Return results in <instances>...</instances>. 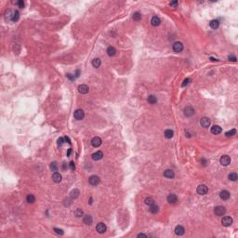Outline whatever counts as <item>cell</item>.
Masks as SVG:
<instances>
[{
  "label": "cell",
  "instance_id": "obj_1",
  "mask_svg": "<svg viewBox=\"0 0 238 238\" xmlns=\"http://www.w3.org/2000/svg\"><path fill=\"white\" fill-rule=\"evenodd\" d=\"M100 182V178H99L98 176L96 175H92L89 177V179H88V182H89V184L92 185V186H97L99 183Z\"/></svg>",
  "mask_w": 238,
  "mask_h": 238
},
{
  "label": "cell",
  "instance_id": "obj_2",
  "mask_svg": "<svg viewBox=\"0 0 238 238\" xmlns=\"http://www.w3.org/2000/svg\"><path fill=\"white\" fill-rule=\"evenodd\" d=\"M214 213H215L217 216H219V217H222L224 214L226 213V209H225V207H223L219 206V207H215Z\"/></svg>",
  "mask_w": 238,
  "mask_h": 238
},
{
  "label": "cell",
  "instance_id": "obj_3",
  "mask_svg": "<svg viewBox=\"0 0 238 238\" xmlns=\"http://www.w3.org/2000/svg\"><path fill=\"white\" fill-rule=\"evenodd\" d=\"M196 192H197V194H201V195H204V194H206L208 192V189H207V187L206 185L201 184V185H198V186H197Z\"/></svg>",
  "mask_w": 238,
  "mask_h": 238
},
{
  "label": "cell",
  "instance_id": "obj_4",
  "mask_svg": "<svg viewBox=\"0 0 238 238\" xmlns=\"http://www.w3.org/2000/svg\"><path fill=\"white\" fill-rule=\"evenodd\" d=\"M219 162H220L221 166L226 167V166H228V165L231 163V158H230V156H228V155H222V156L220 157V159H219Z\"/></svg>",
  "mask_w": 238,
  "mask_h": 238
},
{
  "label": "cell",
  "instance_id": "obj_5",
  "mask_svg": "<svg viewBox=\"0 0 238 238\" xmlns=\"http://www.w3.org/2000/svg\"><path fill=\"white\" fill-rule=\"evenodd\" d=\"M221 223L223 226L225 227H229V226H231L232 223V219L231 217H229V216H225V217L222 218V219H221Z\"/></svg>",
  "mask_w": 238,
  "mask_h": 238
},
{
  "label": "cell",
  "instance_id": "obj_6",
  "mask_svg": "<svg viewBox=\"0 0 238 238\" xmlns=\"http://www.w3.org/2000/svg\"><path fill=\"white\" fill-rule=\"evenodd\" d=\"M101 143H102V140H101V139H100V137H94V138L91 140V144H92L93 147H95V148L100 147V146L101 145Z\"/></svg>",
  "mask_w": 238,
  "mask_h": 238
},
{
  "label": "cell",
  "instance_id": "obj_7",
  "mask_svg": "<svg viewBox=\"0 0 238 238\" xmlns=\"http://www.w3.org/2000/svg\"><path fill=\"white\" fill-rule=\"evenodd\" d=\"M74 116H75V118L76 119V120H82L85 116L84 111L81 110V109H77L76 111L75 112V113H74Z\"/></svg>",
  "mask_w": 238,
  "mask_h": 238
},
{
  "label": "cell",
  "instance_id": "obj_8",
  "mask_svg": "<svg viewBox=\"0 0 238 238\" xmlns=\"http://www.w3.org/2000/svg\"><path fill=\"white\" fill-rule=\"evenodd\" d=\"M173 50L175 51L176 53H179V52H182V49H183V45L181 42H175L173 44Z\"/></svg>",
  "mask_w": 238,
  "mask_h": 238
},
{
  "label": "cell",
  "instance_id": "obj_9",
  "mask_svg": "<svg viewBox=\"0 0 238 238\" xmlns=\"http://www.w3.org/2000/svg\"><path fill=\"white\" fill-rule=\"evenodd\" d=\"M102 157H103V153H102L101 151H97L96 153H94V154L91 155V158H92L94 161H99V160H100Z\"/></svg>",
  "mask_w": 238,
  "mask_h": 238
},
{
  "label": "cell",
  "instance_id": "obj_10",
  "mask_svg": "<svg viewBox=\"0 0 238 238\" xmlns=\"http://www.w3.org/2000/svg\"><path fill=\"white\" fill-rule=\"evenodd\" d=\"M194 108H193V107H191V106H187V107H185V108H184V115H185V116L190 117V116L194 115Z\"/></svg>",
  "mask_w": 238,
  "mask_h": 238
},
{
  "label": "cell",
  "instance_id": "obj_11",
  "mask_svg": "<svg viewBox=\"0 0 238 238\" xmlns=\"http://www.w3.org/2000/svg\"><path fill=\"white\" fill-rule=\"evenodd\" d=\"M106 225L104 223H102V222H100V223L97 224V226H96V230L99 233H103L106 232Z\"/></svg>",
  "mask_w": 238,
  "mask_h": 238
},
{
  "label": "cell",
  "instance_id": "obj_12",
  "mask_svg": "<svg viewBox=\"0 0 238 238\" xmlns=\"http://www.w3.org/2000/svg\"><path fill=\"white\" fill-rule=\"evenodd\" d=\"M167 200H168V202L169 204H175V203H177V201H178V197H177V195L174 194H168V195Z\"/></svg>",
  "mask_w": 238,
  "mask_h": 238
},
{
  "label": "cell",
  "instance_id": "obj_13",
  "mask_svg": "<svg viewBox=\"0 0 238 238\" xmlns=\"http://www.w3.org/2000/svg\"><path fill=\"white\" fill-rule=\"evenodd\" d=\"M200 124L203 127H208L210 126V119L207 117H203L200 120Z\"/></svg>",
  "mask_w": 238,
  "mask_h": 238
},
{
  "label": "cell",
  "instance_id": "obj_14",
  "mask_svg": "<svg viewBox=\"0 0 238 238\" xmlns=\"http://www.w3.org/2000/svg\"><path fill=\"white\" fill-rule=\"evenodd\" d=\"M210 131H211V133L212 134H215V135H218V134H219L221 131H222V129H221V127L219 126H217V125H215V126H213L211 127V129H210Z\"/></svg>",
  "mask_w": 238,
  "mask_h": 238
},
{
  "label": "cell",
  "instance_id": "obj_15",
  "mask_svg": "<svg viewBox=\"0 0 238 238\" xmlns=\"http://www.w3.org/2000/svg\"><path fill=\"white\" fill-rule=\"evenodd\" d=\"M88 90H89V88H88V87L87 85H80L78 87V91L81 94H87L88 92Z\"/></svg>",
  "mask_w": 238,
  "mask_h": 238
},
{
  "label": "cell",
  "instance_id": "obj_16",
  "mask_svg": "<svg viewBox=\"0 0 238 238\" xmlns=\"http://www.w3.org/2000/svg\"><path fill=\"white\" fill-rule=\"evenodd\" d=\"M164 176H165L166 178H168V179H173L174 176H175V173H174V171L171 170V169H167V170L164 171Z\"/></svg>",
  "mask_w": 238,
  "mask_h": 238
},
{
  "label": "cell",
  "instance_id": "obj_17",
  "mask_svg": "<svg viewBox=\"0 0 238 238\" xmlns=\"http://www.w3.org/2000/svg\"><path fill=\"white\" fill-rule=\"evenodd\" d=\"M52 180H53L54 182L59 183V182H62V175L59 172H54L53 175H52Z\"/></svg>",
  "mask_w": 238,
  "mask_h": 238
},
{
  "label": "cell",
  "instance_id": "obj_18",
  "mask_svg": "<svg viewBox=\"0 0 238 238\" xmlns=\"http://www.w3.org/2000/svg\"><path fill=\"white\" fill-rule=\"evenodd\" d=\"M219 197H220L222 200H228V199L230 198V193H229L228 191H226V190L221 191L220 194H219Z\"/></svg>",
  "mask_w": 238,
  "mask_h": 238
},
{
  "label": "cell",
  "instance_id": "obj_19",
  "mask_svg": "<svg viewBox=\"0 0 238 238\" xmlns=\"http://www.w3.org/2000/svg\"><path fill=\"white\" fill-rule=\"evenodd\" d=\"M184 232H185V229L182 225H178L175 228V233L177 235H182V234H184Z\"/></svg>",
  "mask_w": 238,
  "mask_h": 238
},
{
  "label": "cell",
  "instance_id": "obj_20",
  "mask_svg": "<svg viewBox=\"0 0 238 238\" xmlns=\"http://www.w3.org/2000/svg\"><path fill=\"white\" fill-rule=\"evenodd\" d=\"M151 23H152L153 26H158V25L161 23V20L159 19V17L154 16V17L152 18V20H151Z\"/></svg>",
  "mask_w": 238,
  "mask_h": 238
},
{
  "label": "cell",
  "instance_id": "obj_21",
  "mask_svg": "<svg viewBox=\"0 0 238 238\" xmlns=\"http://www.w3.org/2000/svg\"><path fill=\"white\" fill-rule=\"evenodd\" d=\"M115 53H116V49H114L113 47H109L108 49H107V54L109 55L110 57H113L115 55Z\"/></svg>",
  "mask_w": 238,
  "mask_h": 238
},
{
  "label": "cell",
  "instance_id": "obj_22",
  "mask_svg": "<svg viewBox=\"0 0 238 238\" xmlns=\"http://www.w3.org/2000/svg\"><path fill=\"white\" fill-rule=\"evenodd\" d=\"M84 222L87 225H91L92 224V221H93V219H92V217H91L90 215H86L84 217Z\"/></svg>",
  "mask_w": 238,
  "mask_h": 238
},
{
  "label": "cell",
  "instance_id": "obj_23",
  "mask_svg": "<svg viewBox=\"0 0 238 238\" xmlns=\"http://www.w3.org/2000/svg\"><path fill=\"white\" fill-rule=\"evenodd\" d=\"M209 25L212 29H217V28H219V22L218 20H212V21L209 22Z\"/></svg>",
  "mask_w": 238,
  "mask_h": 238
},
{
  "label": "cell",
  "instance_id": "obj_24",
  "mask_svg": "<svg viewBox=\"0 0 238 238\" xmlns=\"http://www.w3.org/2000/svg\"><path fill=\"white\" fill-rule=\"evenodd\" d=\"M147 100L150 104H154V103L157 102V99H156V97L154 96V95H150V96L148 97Z\"/></svg>",
  "mask_w": 238,
  "mask_h": 238
},
{
  "label": "cell",
  "instance_id": "obj_25",
  "mask_svg": "<svg viewBox=\"0 0 238 238\" xmlns=\"http://www.w3.org/2000/svg\"><path fill=\"white\" fill-rule=\"evenodd\" d=\"M165 137L167 138V139H171L172 137H173V135H174V132H173V130H171V129H167L166 131H165Z\"/></svg>",
  "mask_w": 238,
  "mask_h": 238
},
{
  "label": "cell",
  "instance_id": "obj_26",
  "mask_svg": "<svg viewBox=\"0 0 238 238\" xmlns=\"http://www.w3.org/2000/svg\"><path fill=\"white\" fill-rule=\"evenodd\" d=\"M79 193H80V192H79V190L78 189H74L72 192H71L70 195L73 199H75V198H77L78 195H79Z\"/></svg>",
  "mask_w": 238,
  "mask_h": 238
},
{
  "label": "cell",
  "instance_id": "obj_27",
  "mask_svg": "<svg viewBox=\"0 0 238 238\" xmlns=\"http://www.w3.org/2000/svg\"><path fill=\"white\" fill-rule=\"evenodd\" d=\"M158 210H159V207H158V206H156V205H152V206H150V211H151V213H153V214H156L157 212H158Z\"/></svg>",
  "mask_w": 238,
  "mask_h": 238
},
{
  "label": "cell",
  "instance_id": "obj_28",
  "mask_svg": "<svg viewBox=\"0 0 238 238\" xmlns=\"http://www.w3.org/2000/svg\"><path fill=\"white\" fill-rule=\"evenodd\" d=\"M100 59H94L93 61H92V65H93V67H95V68H98L100 66Z\"/></svg>",
  "mask_w": 238,
  "mask_h": 238
},
{
  "label": "cell",
  "instance_id": "obj_29",
  "mask_svg": "<svg viewBox=\"0 0 238 238\" xmlns=\"http://www.w3.org/2000/svg\"><path fill=\"white\" fill-rule=\"evenodd\" d=\"M144 202H145V204L147 205V206H152V205H154V200L152 198V197H146L145 198V200H144Z\"/></svg>",
  "mask_w": 238,
  "mask_h": 238
},
{
  "label": "cell",
  "instance_id": "obj_30",
  "mask_svg": "<svg viewBox=\"0 0 238 238\" xmlns=\"http://www.w3.org/2000/svg\"><path fill=\"white\" fill-rule=\"evenodd\" d=\"M237 179H238V175L235 173V172H232L231 174H229V180H230V181L235 182V181H237Z\"/></svg>",
  "mask_w": 238,
  "mask_h": 238
},
{
  "label": "cell",
  "instance_id": "obj_31",
  "mask_svg": "<svg viewBox=\"0 0 238 238\" xmlns=\"http://www.w3.org/2000/svg\"><path fill=\"white\" fill-rule=\"evenodd\" d=\"M26 201H27L28 203H30V204L34 203V202L35 201V197L33 195V194H28L27 197H26Z\"/></svg>",
  "mask_w": 238,
  "mask_h": 238
},
{
  "label": "cell",
  "instance_id": "obj_32",
  "mask_svg": "<svg viewBox=\"0 0 238 238\" xmlns=\"http://www.w3.org/2000/svg\"><path fill=\"white\" fill-rule=\"evenodd\" d=\"M50 169H51L52 171H54V172H56L57 170H58V165H57L56 162H52V163L50 164Z\"/></svg>",
  "mask_w": 238,
  "mask_h": 238
},
{
  "label": "cell",
  "instance_id": "obj_33",
  "mask_svg": "<svg viewBox=\"0 0 238 238\" xmlns=\"http://www.w3.org/2000/svg\"><path fill=\"white\" fill-rule=\"evenodd\" d=\"M82 215H83V210L80 209V208H77L75 211V216L77 218H80L82 217Z\"/></svg>",
  "mask_w": 238,
  "mask_h": 238
},
{
  "label": "cell",
  "instance_id": "obj_34",
  "mask_svg": "<svg viewBox=\"0 0 238 238\" xmlns=\"http://www.w3.org/2000/svg\"><path fill=\"white\" fill-rule=\"evenodd\" d=\"M133 19L134 21H140V19H141V14H140V12H135L133 14Z\"/></svg>",
  "mask_w": 238,
  "mask_h": 238
},
{
  "label": "cell",
  "instance_id": "obj_35",
  "mask_svg": "<svg viewBox=\"0 0 238 238\" xmlns=\"http://www.w3.org/2000/svg\"><path fill=\"white\" fill-rule=\"evenodd\" d=\"M19 12L18 11H15V12H13V15H12V17H11V20L13 21H18L19 20Z\"/></svg>",
  "mask_w": 238,
  "mask_h": 238
},
{
  "label": "cell",
  "instance_id": "obj_36",
  "mask_svg": "<svg viewBox=\"0 0 238 238\" xmlns=\"http://www.w3.org/2000/svg\"><path fill=\"white\" fill-rule=\"evenodd\" d=\"M234 134H236V129H232L230 131H227L225 135H226V137H231V136H233Z\"/></svg>",
  "mask_w": 238,
  "mask_h": 238
},
{
  "label": "cell",
  "instance_id": "obj_37",
  "mask_svg": "<svg viewBox=\"0 0 238 238\" xmlns=\"http://www.w3.org/2000/svg\"><path fill=\"white\" fill-rule=\"evenodd\" d=\"M190 82H191V79H190V78H186V79H184L183 83L182 84V88L186 87V86H187L188 84H190Z\"/></svg>",
  "mask_w": 238,
  "mask_h": 238
},
{
  "label": "cell",
  "instance_id": "obj_38",
  "mask_svg": "<svg viewBox=\"0 0 238 238\" xmlns=\"http://www.w3.org/2000/svg\"><path fill=\"white\" fill-rule=\"evenodd\" d=\"M228 60L230 61V62H233V63H235L236 62V57L234 56V55H230V56L228 57Z\"/></svg>",
  "mask_w": 238,
  "mask_h": 238
},
{
  "label": "cell",
  "instance_id": "obj_39",
  "mask_svg": "<svg viewBox=\"0 0 238 238\" xmlns=\"http://www.w3.org/2000/svg\"><path fill=\"white\" fill-rule=\"evenodd\" d=\"M54 232L58 233V234H60V235H63V231L62 229H59V228H54Z\"/></svg>",
  "mask_w": 238,
  "mask_h": 238
},
{
  "label": "cell",
  "instance_id": "obj_40",
  "mask_svg": "<svg viewBox=\"0 0 238 238\" xmlns=\"http://www.w3.org/2000/svg\"><path fill=\"white\" fill-rule=\"evenodd\" d=\"M64 142V137H62V138H59V140H58V145L59 146H62L63 145V143Z\"/></svg>",
  "mask_w": 238,
  "mask_h": 238
},
{
  "label": "cell",
  "instance_id": "obj_41",
  "mask_svg": "<svg viewBox=\"0 0 238 238\" xmlns=\"http://www.w3.org/2000/svg\"><path fill=\"white\" fill-rule=\"evenodd\" d=\"M178 4H179V2H178V1H172V2H170V4H169V5H170V7H175L178 6Z\"/></svg>",
  "mask_w": 238,
  "mask_h": 238
},
{
  "label": "cell",
  "instance_id": "obj_42",
  "mask_svg": "<svg viewBox=\"0 0 238 238\" xmlns=\"http://www.w3.org/2000/svg\"><path fill=\"white\" fill-rule=\"evenodd\" d=\"M69 166H70V168L72 169V170H75V163L74 162L72 161V162H70V164H69Z\"/></svg>",
  "mask_w": 238,
  "mask_h": 238
},
{
  "label": "cell",
  "instance_id": "obj_43",
  "mask_svg": "<svg viewBox=\"0 0 238 238\" xmlns=\"http://www.w3.org/2000/svg\"><path fill=\"white\" fill-rule=\"evenodd\" d=\"M18 6H19V7H21V8H22V7H24V3H23V1H21V0H20V1L18 2Z\"/></svg>",
  "mask_w": 238,
  "mask_h": 238
},
{
  "label": "cell",
  "instance_id": "obj_44",
  "mask_svg": "<svg viewBox=\"0 0 238 238\" xmlns=\"http://www.w3.org/2000/svg\"><path fill=\"white\" fill-rule=\"evenodd\" d=\"M201 164L203 165V166H207V161L206 160V159H201Z\"/></svg>",
  "mask_w": 238,
  "mask_h": 238
},
{
  "label": "cell",
  "instance_id": "obj_45",
  "mask_svg": "<svg viewBox=\"0 0 238 238\" xmlns=\"http://www.w3.org/2000/svg\"><path fill=\"white\" fill-rule=\"evenodd\" d=\"M67 76L69 77V78H70L71 80H74V79H75V75H74V76H73V75H70V74H68V75H67Z\"/></svg>",
  "mask_w": 238,
  "mask_h": 238
},
{
  "label": "cell",
  "instance_id": "obj_46",
  "mask_svg": "<svg viewBox=\"0 0 238 238\" xmlns=\"http://www.w3.org/2000/svg\"><path fill=\"white\" fill-rule=\"evenodd\" d=\"M138 237H147V235L146 234H144V233H140V234H138Z\"/></svg>",
  "mask_w": 238,
  "mask_h": 238
},
{
  "label": "cell",
  "instance_id": "obj_47",
  "mask_svg": "<svg viewBox=\"0 0 238 238\" xmlns=\"http://www.w3.org/2000/svg\"><path fill=\"white\" fill-rule=\"evenodd\" d=\"M64 140H66V142H68L69 144H71V141H70V140H69V138H68V137H64Z\"/></svg>",
  "mask_w": 238,
  "mask_h": 238
},
{
  "label": "cell",
  "instance_id": "obj_48",
  "mask_svg": "<svg viewBox=\"0 0 238 238\" xmlns=\"http://www.w3.org/2000/svg\"><path fill=\"white\" fill-rule=\"evenodd\" d=\"M71 153H72V150H71V149H69V151H68V153H67V155L69 156V155L71 154Z\"/></svg>",
  "mask_w": 238,
  "mask_h": 238
}]
</instances>
